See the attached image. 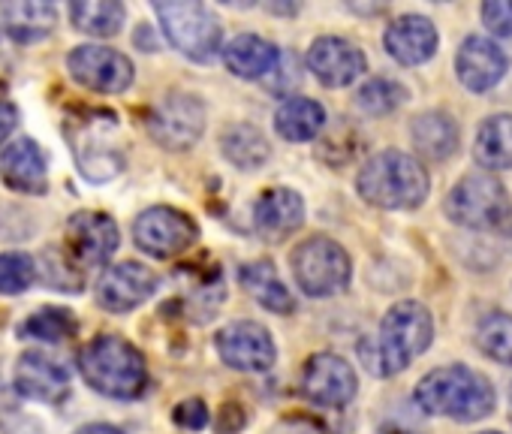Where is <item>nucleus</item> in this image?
<instances>
[{
    "label": "nucleus",
    "instance_id": "1",
    "mask_svg": "<svg viewBox=\"0 0 512 434\" xmlns=\"http://www.w3.org/2000/svg\"><path fill=\"white\" fill-rule=\"evenodd\" d=\"M434 323L425 305L419 302H398L380 323L377 338L359 344V356L377 377H392L404 371L416 356L431 347Z\"/></svg>",
    "mask_w": 512,
    "mask_h": 434
},
{
    "label": "nucleus",
    "instance_id": "2",
    "mask_svg": "<svg viewBox=\"0 0 512 434\" xmlns=\"http://www.w3.org/2000/svg\"><path fill=\"white\" fill-rule=\"evenodd\" d=\"M79 371L85 383L115 401H133L148 389L145 356L118 335H100L79 353Z\"/></svg>",
    "mask_w": 512,
    "mask_h": 434
},
{
    "label": "nucleus",
    "instance_id": "3",
    "mask_svg": "<svg viewBox=\"0 0 512 434\" xmlns=\"http://www.w3.org/2000/svg\"><path fill=\"white\" fill-rule=\"evenodd\" d=\"M494 386L467 365H443L425 374L416 386V404L431 416H449L458 422L485 419L494 410Z\"/></svg>",
    "mask_w": 512,
    "mask_h": 434
},
{
    "label": "nucleus",
    "instance_id": "4",
    "mask_svg": "<svg viewBox=\"0 0 512 434\" xmlns=\"http://www.w3.org/2000/svg\"><path fill=\"white\" fill-rule=\"evenodd\" d=\"M356 190L365 202L398 211V208H416L428 199L431 178L428 169L395 148L377 151L356 175Z\"/></svg>",
    "mask_w": 512,
    "mask_h": 434
},
{
    "label": "nucleus",
    "instance_id": "5",
    "mask_svg": "<svg viewBox=\"0 0 512 434\" xmlns=\"http://www.w3.org/2000/svg\"><path fill=\"white\" fill-rule=\"evenodd\" d=\"M154 13L163 25L166 40L184 58L199 64L217 58L223 28L205 4H196V0H160V4H154Z\"/></svg>",
    "mask_w": 512,
    "mask_h": 434
},
{
    "label": "nucleus",
    "instance_id": "6",
    "mask_svg": "<svg viewBox=\"0 0 512 434\" xmlns=\"http://www.w3.org/2000/svg\"><path fill=\"white\" fill-rule=\"evenodd\" d=\"M449 221L467 230H497L509 224L512 199L506 187L491 172H470L464 175L446 196Z\"/></svg>",
    "mask_w": 512,
    "mask_h": 434
},
{
    "label": "nucleus",
    "instance_id": "7",
    "mask_svg": "<svg viewBox=\"0 0 512 434\" xmlns=\"http://www.w3.org/2000/svg\"><path fill=\"white\" fill-rule=\"evenodd\" d=\"M290 263H293V278L299 290L311 299L338 296L350 287V278H353L350 254L326 236H314L302 242L293 251Z\"/></svg>",
    "mask_w": 512,
    "mask_h": 434
},
{
    "label": "nucleus",
    "instance_id": "8",
    "mask_svg": "<svg viewBox=\"0 0 512 434\" xmlns=\"http://www.w3.org/2000/svg\"><path fill=\"white\" fill-rule=\"evenodd\" d=\"M133 239L139 245V251H145L154 260H175L184 251H190L199 239V227L196 221L172 205H154L145 208L136 224H133Z\"/></svg>",
    "mask_w": 512,
    "mask_h": 434
},
{
    "label": "nucleus",
    "instance_id": "9",
    "mask_svg": "<svg viewBox=\"0 0 512 434\" xmlns=\"http://www.w3.org/2000/svg\"><path fill=\"white\" fill-rule=\"evenodd\" d=\"M205 106L193 94H169L148 112V136L166 151H187L205 133Z\"/></svg>",
    "mask_w": 512,
    "mask_h": 434
},
{
    "label": "nucleus",
    "instance_id": "10",
    "mask_svg": "<svg viewBox=\"0 0 512 434\" xmlns=\"http://www.w3.org/2000/svg\"><path fill=\"white\" fill-rule=\"evenodd\" d=\"M214 347L223 365H229L232 371H244V374L272 371L278 362V347H275L272 332L253 320H238V323L223 326L214 338Z\"/></svg>",
    "mask_w": 512,
    "mask_h": 434
},
{
    "label": "nucleus",
    "instance_id": "11",
    "mask_svg": "<svg viewBox=\"0 0 512 434\" xmlns=\"http://www.w3.org/2000/svg\"><path fill=\"white\" fill-rule=\"evenodd\" d=\"M67 70L82 88L97 91V94H124L136 76L133 61L124 52L109 49V46H94V43L76 46L67 55Z\"/></svg>",
    "mask_w": 512,
    "mask_h": 434
},
{
    "label": "nucleus",
    "instance_id": "12",
    "mask_svg": "<svg viewBox=\"0 0 512 434\" xmlns=\"http://www.w3.org/2000/svg\"><path fill=\"white\" fill-rule=\"evenodd\" d=\"M121 245L118 224L103 211H76L67 221V251L79 269L106 266Z\"/></svg>",
    "mask_w": 512,
    "mask_h": 434
},
{
    "label": "nucleus",
    "instance_id": "13",
    "mask_svg": "<svg viewBox=\"0 0 512 434\" xmlns=\"http://www.w3.org/2000/svg\"><path fill=\"white\" fill-rule=\"evenodd\" d=\"M157 284L160 278L154 269L136 260L115 263L97 281V305L109 314H130L157 293Z\"/></svg>",
    "mask_w": 512,
    "mask_h": 434
},
{
    "label": "nucleus",
    "instance_id": "14",
    "mask_svg": "<svg viewBox=\"0 0 512 434\" xmlns=\"http://www.w3.org/2000/svg\"><path fill=\"white\" fill-rule=\"evenodd\" d=\"M302 392L320 407H347L359 392V377L353 365L338 353H317L305 362Z\"/></svg>",
    "mask_w": 512,
    "mask_h": 434
},
{
    "label": "nucleus",
    "instance_id": "15",
    "mask_svg": "<svg viewBox=\"0 0 512 434\" xmlns=\"http://www.w3.org/2000/svg\"><path fill=\"white\" fill-rule=\"evenodd\" d=\"M365 52L344 37H320L308 49V70L326 88H347L365 73Z\"/></svg>",
    "mask_w": 512,
    "mask_h": 434
},
{
    "label": "nucleus",
    "instance_id": "16",
    "mask_svg": "<svg viewBox=\"0 0 512 434\" xmlns=\"http://www.w3.org/2000/svg\"><path fill=\"white\" fill-rule=\"evenodd\" d=\"M16 392L28 401H40V404H61L70 395V374L67 368L40 353V350H28L19 356L16 362V374H13Z\"/></svg>",
    "mask_w": 512,
    "mask_h": 434
},
{
    "label": "nucleus",
    "instance_id": "17",
    "mask_svg": "<svg viewBox=\"0 0 512 434\" xmlns=\"http://www.w3.org/2000/svg\"><path fill=\"white\" fill-rule=\"evenodd\" d=\"M305 224V202L290 187H272L253 205V230L263 242L281 245Z\"/></svg>",
    "mask_w": 512,
    "mask_h": 434
},
{
    "label": "nucleus",
    "instance_id": "18",
    "mask_svg": "<svg viewBox=\"0 0 512 434\" xmlns=\"http://www.w3.org/2000/svg\"><path fill=\"white\" fill-rule=\"evenodd\" d=\"M0 178L16 193L43 196L49 190V163L34 139H16L0 154Z\"/></svg>",
    "mask_w": 512,
    "mask_h": 434
},
{
    "label": "nucleus",
    "instance_id": "19",
    "mask_svg": "<svg viewBox=\"0 0 512 434\" xmlns=\"http://www.w3.org/2000/svg\"><path fill=\"white\" fill-rule=\"evenodd\" d=\"M506 67H509L506 55L497 49V43H491L485 37H467L455 55L458 82L473 94L491 91L506 76Z\"/></svg>",
    "mask_w": 512,
    "mask_h": 434
},
{
    "label": "nucleus",
    "instance_id": "20",
    "mask_svg": "<svg viewBox=\"0 0 512 434\" xmlns=\"http://www.w3.org/2000/svg\"><path fill=\"white\" fill-rule=\"evenodd\" d=\"M383 46L398 64L419 67L437 52V28L425 16H401L386 28Z\"/></svg>",
    "mask_w": 512,
    "mask_h": 434
},
{
    "label": "nucleus",
    "instance_id": "21",
    "mask_svg": "<svg viewBox=\"0 0 512 434\" xmlns=\"http://www.w3.org/2000/svg\"><path fill=\"white\" fill-rule=\"evenodd\" d=\"M281 61L278 46L269 40L256 37V34H238L226 49H223V64L232 76L256 82V79H269Z\"/></svg>",
    "mask_w": 512,
    "mask_h": 434
},
{
    "label": "nucleus",
    "instance_id": "22",
    "mask_svg": "<svg viewBox=\"0 0 512 434\" xmlns=\"http://www.w3.org/2000/svg\"><path fill=\"white\" fill-rule=\"evenodd\" d=\"M0 22L16 43H37L55 31L58 10L43 0H13L0 7Z\"/></svg>",
    "mask_w": 512,
    "mask_h": 434
},
{
    "label": "nucleus",
    "instance_id": "23",
    "mask_svg": "<svg viewBox=\"0 0 512 434\" xmlns=\"http://www.w3.org/2000/svg\"><path fill=\"white\" fill-rule=\"evenodd\" d=\"M238 281H241V287L247 290V296L256 305H263L272 314H293L296 299H293V293L287 290V284L281 281V275H278V269L272 263H247V266H241Z\"/></svg>",
    "mask_w": 512,
    "mask_h": 434
},
{
    "label": "nucleus",
    "instance_id": "24",
    "mask_svg": "<svg viewBox=\"0 0 512 434\" xmlns=\"http://www.w3.org/2000/svg\"><path fill=\"white\" fill-rule=\"evenodd\" d=\"M326 127V109L311 97H287L275 112V130L287 142H311Z\"/></svg>",
    "mask_w": 512,
    "mask_h": 434
},
{
    "label": "nucleus",
    "instance_id": "25",
    "mask_svg": "<svg viewBox=\"0 0 512 434\" xmlns=\"http://www.w3.org/2000/svg\"><path fill=\"white\" fill-rule=\"evenodd\" d=\"M220 151L241 172L263 169L269 154H272L269 151V139L263 136L260 127H253V124H232V127H226L223 136H220Z\"/></svg>",
    "mask_w": 512,
    "mask_h": 434
},
{
    "label": "nucleus",
    "instance_id": "26",
    "mask_svg": "<svg viewBox=\"0 0 512 434\" xmlns=\"http://www.w3.org/2000/svg\"><path fill=\"white\" fill-rule=\"evenodd\" d=\"M413 145L428 160H446L458 151V124L446 112H425L410 127Z\"/></svg>",
    "mask_w": 512,
    "mask_h": 434
},
{
    "label": "nucleus",
    "instance_id": "27",
    "mask_svg": "<svg viewBox=\"0 0 512 434\" xmlns=\"http://www.w3.org/2000/svg\"><path fill=\"white\" fill-rule=\"evenodd\" d=\"M473 157L485 169H512V115L482 121L473 142Z\"/></svg>",
    "mask_w": 512,
    "mask_h": 434
},
{
    "label": "nucleus",
    "instance_id": "28",
    "mask_svg": "<svg viewBox=\"0 0 512 434\" xmlns=\"http://www.w3.org/2000/svg\"><path fill=\"white\" fill-rule=\"evenodd\" d=\"M73 28L88 37H115L124 28L127 7L118 0H76L70 7Z\"/></svg>",
    "mask_w": 512,
    "mask_h": 434
},
{
    "label": "nucleus",
    "instance_id": "29",
    "mask_svg": "<svg viewBox=\"0 0 512 434\" xmlns=\"http://www.w3.org/2000/svg\"><path fill=\"white\" fill-rule=\"evenodd\" d=\"M76 329L79 326L70 317V311H64V308H43V311L31 314L19 326V335L22 338H37V341H49V344H61V341L73 338Z\"/></svg>",
    "mask_w": 512,
    "mask_h": 434
},
{
    "label": "nucleus",
    "instance_id": "30",
    "mask_svg": "<svg viewBox=\"0 0 512 434\" xmlns=\"http://www.w3.org/2000/svg\"><path fill=\"white\" fill-rule=\"evenodd\" d=\"M476 347L503 365H512V314H488L476 329Z\"/></svg>",
    "mask_w": 512,
    "mask_h": 434
},
{
    "label": "nucleus",
    "instance_id": "31",
    "mask_svg": "<svg viewBox=\"0 0 512 434\" xmlns=\"http://www.w3.org/2000/svg\"><path fill=\"white\" fill-rule=\"evenodd\" d=\"M37 278H40V272H37L34 257L19 254V251L0 254V293L4 296L28 293L37 284Z\"/></svg>",
    "mask_w": 512,
    "mask_h": 434
},
{
    "label": "nucleus",
    "instance_id": "32",
    "mask_svg": "<svg viewBox=\"0 0 512 434\" xmlns=\"http://www.w3.org/2000/svg\"><path fill=\"white\" fill-rule=\"evenodd\" d=\"M407 100V91L395 82V79H371L359 88L356 94V106L368 115H389L395 112L401 103Z\"/></svg>",
    "mask_w": 512,
    "mask_h": 434
},
{
    "label": "nucleus",
    "instance_id": "33",
    "mask_svg": "<svg viewBox=\"0 0 512 434\" xmlns=\"http://www.w3.org/2000/svg\"><path fill=\"white\" fill-rule=\"evenodd\" d=\"M43 257H46L49 263H55V266H49V272H46V284L55 287V290H61V293H79V287H82V272L76 269V263H73V260H61L58 251H46Z\"/></svg>",
    "mask_w": 512,
    "mask_h": 434
},
{
    "label": "nucleus",
    "instance_id": "34",
    "mask_svg": "<svg viewBox=\"0 0 512 434\" xmlns=\"http://www.w3.org/2000/svg\"><path fill=\"white\" fill-rule=\"evenodd\" d=\"M482 22L497 37H512V0H488L482 4Z\"/></svg>",
    "mask_w": 512,
    "mask_h": 434
},
{
    "label": "nucleus",
    "instance_id": "35",
    "mask_svg": "<svg viewBox=\"0 0 512 434\" xmlns=\"http://www.w3.org/2000/svg\"><path fill=\"white\" fill-rule=\"evenodd\" d=\"M172 419L187 428V431H202L208 425V407L202 398H184L175 410H172Z\"/></svg>",
    "mask_w": 512,
    "mask_h": 434
},
{
    "label": "nucleus",
    "instance_id": "36",
    "mask_svg": "<svg viewBox=\"0 0 512 434\" xmlns=\"http://www.w3.org/2000/svg\"><path fill=\"white\" fill-rule=\"evenodd\" d=\"M244 422H247V413H244V407L241 404H223L220 407V416H217V431L220 434H238L241 428H244Z\"/></svg>",
    "mask_w": 512,
    "mask_h": 434
},
{
    "label": "nucleus",
    "instance_id": "37",
    "mask_svg": "<svg viewBox=\"0 0 512 434\" xmlns=\"http://www.w3.org/2000/svg\"><path fill=\"white\" fill-rule=\"evenodd\" d=\"M16 127H19V109L10 100H0V145L13 136Z\"/></svg>",
    "mask_w": 512,
    "mask_h": 434
},
{
    "label": "nucleus",
    "instance_id": "38",
    "mask_svg": "<svg viewBox=\"0 0 512 434\" xmlns=\"http://www.w3.org/2000/svg\"><path fill=\"white\" fill-rule=\"evenodd\" d=\"M76 434H124V431L109 422H91V425H82Z\"/></svg>",
    "mask_w": 512,
    "mask_h": 434
},
{
    "label": "nucleus",
    "instance_id": "39",
    "mask_svg": "<svg viewBox=\"0 0 512 434\" xmlns=\"http://www.w3.org/2000/svg\"><path fill=\"white\" fill-rule=\"evenodd\" d=\"M482 434H503V431H482Z\"/></svg>",
    "mask_w": 512,
    "mask_h": 434
}]
</instances>
